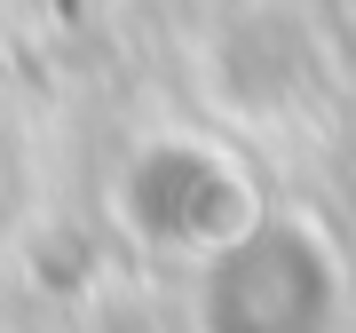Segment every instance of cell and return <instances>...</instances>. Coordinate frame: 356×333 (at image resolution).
Returning a JSON list of instances; mask_svg holds the SVG:
<instances>
[{"label": "cell", "instance_id": "cell-1", "mask_svg": "<svg viewBox=\"0 0 356 333\" xmlns=\"http://www.w3.org/2000/svg\"><path fill=\"white\" fill-rule=\"evenodd\" d=\"M332 262L293 222H245L206 254L198 325L206 333H325L332 325Z\"/></svg>", "mask_w": 356, "mask_h": 333}]
</instances>
